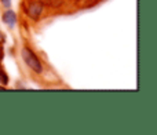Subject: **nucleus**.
I'll return each instance as SVG.
<instances>
[{
  "mask_svg": "<svg viewBox=\"0 0 157 135\" xmlns=\"http://www.w3.org/2000/svg\"><path fill=\"white\" fill-rule=\"evenodd\" d=\"M41 11H43V3L41 2H35L30 4L29 10H28V15L32 19H37L41 15Z\"/></svg>",
  "mask_w": 157,
  "mask_h": 135,
  "instance_id": "f03ea898",
  "label": "nucleus"
},
{
  "mask_svg": "<svg viewBox=\"0 0 157 135\" xmlns=\"http://www.w3.org/2000/svg\"><path fill=\"white\" fill-rule=\"evenodd\" d=\"M4 40V37H3V35H2V32H0V41H3Z\"/></svg>",
  "mask_w": 157,
  "mask_h": 135,
  "instance_id": "423d86ee",
  "label": "nucleus"
},
{
  "mask_svg": "<svg viewBox=\"0 0 157 135\" xmlns=\"http://www.w3.org/2000/svg\"><path fill=\"white\" fill-rule=\"evenodd\" d=\"M0 57H2V52H0Z\"/></svg>",
  "mask_w": 157,
  "mask_h": 135,
  "instance_id": "0eeeda50",
  "label": "nucleus"
},
{
  "mask_svg": "<svg viewBox=\"0 0 157 135\" xmlns=\"http://www.w3.org/2000/svg\"><path fill=\"white\" fill-rule=\"evenodd\" d=\"M3 21H4L6 24H7L10 28H13L14 25H15V21H17L15 13H14V11H11V10L6 11V13H4V15H3Z\"/></svg>",
  "mask_w": 157,
  "mask_h": 135,
  "instance_id": "7ed1b4c3",
  "label": "nucleus"
},
{
  "mask_svg": "<svg viewBox=\"0 0 157 135\" xmlns=\"http://www.w3.org/2000/svg\"><path fill=\"white\" fill-rule=\"evenodd\" d=\"M3 2V4L6 6V7H10V4H11V0H2Z\"/></svg>",
  "mask_w": 157,
  "mask_h": 135,
  "instance_id": "39448f33",
  "label": "nucleus"
},
{
  "mask_svg": "<svg viewBox=\"0 0 157 135\" xmlns=\"http://www.w3.org/2000/svg\"><path fill=\"white\" fill-rule=\"evenodd\" d=\"M21 55H22V60H24V62L26 64V65L29 66L30 69L33 70V72L41 73V70H43L41 62L39 61V58L36 57V54L32 51V50L28 48V47H24V48H22V51H21Z\"/></svg>",
  "mask_w": 157,
  "mask_h": 135,
  "instance_id": "f257e3e1",
  "label": "nucleus"
},
{
  "mask_svg": "<svg viewBox=\"0 0 157 135\" xmlns=\"http://www.w3.org/2000/svg\"><path fill=\"white\" fill-rule=\"evenodd\" d=\"M0 83H2L3 86H7L8 84V76L3 69H0Z\"/></svg>",
  "mask_w": 157,
  "mask_h": 135,
  "instance_id": "20e7f679",
  "label": "nucleus"
}]
</instances>
